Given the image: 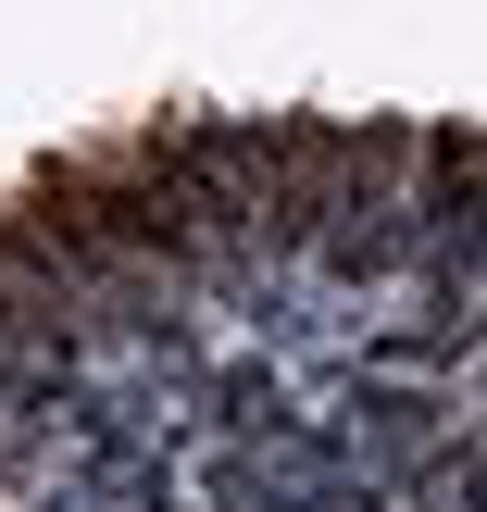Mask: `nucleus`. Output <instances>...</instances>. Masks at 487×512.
<instances>
[{"instance_id": "obj_1", "label": "nucleus", "mask_w": 487, "mask_h": 512, "mask_svg": "<svg viewBox=\"0 0 487 512\" xmlns=\"http://www.w3.org/2000/svg\"><path fill=\"white\" fill-rule=\"evenodd\" d=\"M350 425L375 438V463H388V475H413L425 450L450 438V425H438V400H425V388H400V375H375V388H350Z\"/></svg>"}]
</instances>
